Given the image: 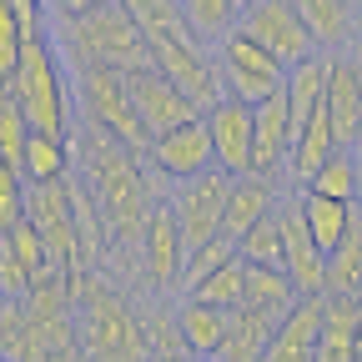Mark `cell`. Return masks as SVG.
Returning <instances> with one entry per match:
<instances>
[{
	"mask_svg": "<svg viewBox=\"0 0 362 362\" xmlns=\"http://www.w3.org/2000/svg\"><path fill=\"white\" fill-rule=\"evenodd\" d=\"M357 146H362V141H357Z\"/></svg>",
	"mask_w": 362,
	"mask_h": 362,
	"instance_id": "cell-42",
	"label": "cell"
},
{
	"mask_svg": "<svg viewBox=\"0 0 362 362\" xmlns=\"http://www.w3.org/2000/svg\"><path fill=\"white\" fill-rule=\"evenodd\" d=\"M307 192H322V197H337V202H357V192H362V166H357V151H352V146L332 151L322 166H317V176L307 181Z\"/></svg>",
	"mask_w": 362,
	"mask_h": 362,
	"instance_id": "cell-27",
	"label": "cell"
},
{
	"mask_svg": "<svg viewBox=\"0 0 362 362\" xmlns=\"http://www.w3.org/2000/svg\"><path fill=\"white\" fill-rule=\"evenodd\" d=\"M232 257H242V247H237L232 237H211V242L192 247V252H187V267H181V287H176V292H181V297L197 292V287L211 277V272H216V267H226Z\"/></svg>",
	"mask_w": 362,
	"mask_h": 362,
	"instance_id": "cell-30",
	"label": "cell"
},
{
	"mask_svg": "<svg viewBox=\"0 0 362 362\" xmlns=\"http://www.w3.org/2000/svg\"><path fill=\"white\" fill-rule=\"evenodd\" d=\"M297 282H292V272L287 267H267V262H247V302L242 307H257L267 317H282L297 307Z\"/></svg>",
	"mask_w": 362,
	"mask_h": 362,
	"instance_id": "cell-25",
	"label": "cell"
},
{
	"mask_svg": "<svg viewBox=\"0 0 362 362\" xmlns=\"http://www.w3.org/2000/svg\"><path fill=\"white\" fill-rule=\"evenodd\" d=\"M61 45H66L71 66H116V71L151 66V35L141 30V21H136L121 0L96 6L86 16H66Z\"/></svg>",
	"mask_w": 362,
	"mask_h": 362,
	"instance_id": "cell-2",
	"label": "cell"
},
{
	"mask_svg": "<svg viewBox=\"0 0 362 362\" xmlns=\"http://www.w3.org/2000/svg\"><path fill=\"white\" fill-rule=\"evenodd\" d=\"M6 90L25 106L35 131H71V86L56 66V51L45 35L25 40V56L16 66V76L6 81Z\"/></svg>",
	"mask_w": 362,
	"mask_h": 362,
	"instance_id": "cell-4",
	"label": "cell"
},
{
	"mask_svg": "<svg viewBox=\"0 0 362 362\" xmlns=\"http://www.w3.org/2000/svg\"><path fill=\"white\" fill-rule=\"evenodd\" d=\"M206 126H211L216 166L232 171V176H247L252 171V151H257V106L237 101V96H221L206 111Z\"/></svg>",
	"mask_w": 362,
	"mask_h": 362,
	"instance_id": "cell-12",
	"label": "cell"
},
{
	"mask_svg": "<svg viewBox=\"0 0 362 362\" xmlns=\"http://www.w3.org/2000/svg\"><path fill=\"white\" fill-rule=\"evenodd\" d=\"M30 221L40 226L56 267L81 262V221H76V181H30Z\"/></svg>",
	"mask_w": 362,
	"mask_h": 362,
	"instance_id": "cell-10",
	"label": "cell"
},
{
	"mask_svg": "<svg viewBox=\"0 0 362 362\" xmlns=\"http://www.w3.org/2000/svg\"><path fill=\"white\" fill-rule=\"evenodd\" d=\"M151 362H202V357H192V352H176V357H151Z\"/></svg>",
	"mask_w": 362,
	"mask_h": 362,
	"instance_id": "cell-37",
	"label": "cell"
},
{
	"mask_svg": "<svg viewBox=\"0 0 362 362\" xmlns=\"http://www.w3.org/2000/svg\"><path fill=\"white\" fill-rule=\"evenodd\" d=\"M226 202H232V171H202V176H187L176 181V197H171V211H176V226H181V242L202 247L211 237H221L226 226Z\"/></svg>",
	"mask_w": 362,
	"mask_h": 362,
	"instance_id": "cell-8",
	"label": "cell"
},
{
	"mask_svg": "<svg viewBox=\"0 0 362 362\" xmlns=\"http://www.w3.org/2000/svg\"><path fill=\"white\" fill-rule=\"evenodd\" d=\"M81 342L96 362H151V337L146 322H136V312L101 282L81 287Z\"/></svg>",
	"mask_w": 362,
	"mask_h": 362,
	"instance_id": "cell-3",
	"label": "cell"
},
{
	"mask_svg": "<svg viewBox=\"0 0 362 362\" xmlns=\"http://www.w3.org/2000/svg\"><path fill=\"white\" fill-rule=\"evenodd\" d=\"M282 211V232H287V272L297 292H327V257L317 247L312 226H307V206H302V192H292L287 202H277Z\"/></svg>",
	"mask_w": 362,
	"mask_h": 362,
	"instance_id": "cell-14",
	"label": "cell"
},
{
	"mask_svg": "<svg viewBox=\"0 0 362 362\" xmlns=\"http://www.w3.org/2000/svg\"><path fill=\"white\" fill-rule=\"evenodd\" d=\"M30 116H25V106L6 90V101H0V156H6V166L11 171H25V146H30Z\"/></svg>",
	"mask_w": 362,
	"mask_h": 362,
	"instance_id": "cell-32",
	"label": "cell"
},
{
	"mask_svg": "<svg viewBox=\"0 0 362 362\" xmlns=\"http://www.w3.org/2000/svg\"><path fill=\"white\" fill-rule=\"evenodd\" d=\"M216 51V71H221V86H226V96H237V101H267V96H277V90L287 86V61H277L267 51L262 40H252L247 30H232L221 45H211Z\"/></svg>",
	"mask_w": 362,
	"mask_h": 362,
	"instance_id": "cell-7",
	"label": "cell"
},
{
	"mask_svg": "<svg viewBox=\"0 0 362 362\" xmlns=\"http://www.w3.org/2000/svg\"><path fill=\"white\" fill-rule=\"evenodd\" d=\"M347 61H352V71H357V81H362V35L347 45Z\"/></svg>",
	"mask_w": 362,
	"mask_h": 362,
	"instance_id": "cell-36",
	"label": "cell"
},
{
	"mask_svg": "<svg viewBox=\"0 0 362 362\" xmlns=\"http://www.w3.org/2000/svg\"><path fill=\"white\" fill-rule=\"evenodd\" d=\"M66 166H71V136H66V131H30L25 176H30V181H61Z\"/></svg>",
	"mask_w": 362,
	"mask_h": 362,
	"instance_id": "cell-26",
	"label": "cell"
},
{
	"mask_svg": "<svg viewBox=\"0 0 362 362\" xmlns=\"http://www.w3.org/2000/svg\"><path fill=\"white\" fill-rule=\"evenodd\" d=\"M176 322H181V342H187V352L202 357V362H211L216 347H221V337H226L232 312H226V307H211V302H202V297H187V302L176 307Z\"/></svg>",
	"mask_w": 362,
	"mask_h": 362,
	"instance_id": "cell-22",
	"label": "cell"
},
{
	"mask_svg": "<svg viewBox=\"0 0 362 362\" xmlns=\"http://www.w3.org/2000/svg\"><path fill=\"white\" fill-rule=\"evenodd\" d=\"M327 116H332L337 141L357 151V141H362V81H357L347 56H332V71H327Z\"/></svg>",
	"mask_w": 362,
	"mask_h": 362,
	"instance_id": "cell-18",
	"label": "cell"
},
{
	"mask_svg": "<svg viewBox=\"0 0 362 362\" xmlns=\"http://www.w3.org/2000/svg\"><path fill=\"white\" fill-rule=\"evenodd\" d=\"M181 6H187V25L206 45H221L242 21V0H181Z\"/></svg>",
	"mask_w": 362,
	"mask_h": 362,
	"instance_id": "cell-28",
	"label": "cell"
},
{
	"mask_svg": "<svg viewBox=\"0 0 362 362\" xmlns=\"http://www.w3.org/2000/svg\"><path fill=\"white\" fill-rule=\"evenodd\" d=\"M151 66H156L161 76H171L202 111H211V106L226 96L221 71H216V51H206V40H202L192 25L151 35Z\"/></svg>",
	"mask_w": 362,
	"mask_h": 362,
	"instance_id": "cell-6",
	"label": "cell"
},
{
	"mask_svg": "<svg viewBox=\"0 0 362 362\" xmlns=\"http://www.w3.org/2000/svg\"><path fill=\"white\" fill-rule=\"evenodd\" d=\"M0 352L6 362H25L30 357V317L21 312V297H6V312H0Z\"/></svg>",
	"mask_w": 362,
	"mask_h": 362,
	"instance_id": "cell-34",
	"label": "cell"
},
{
	"mask_svg": "<svg viewBox=\"0 0 362 362\" xmlns=\"http://www.w3.org/2000/svg\"><path fill=\"white\" fill-rule=\"evenodd\" d=\"M96 6H111V0H61L66 16H86V11H96Z\"/></svg>",
	"mask_w": 362,
	"mask_h": 362,
	"instance_id": "cell-35",
	"label": "cell"
},
{
	"mask_svg": "<svg viewBox=\"0 0 362 362\" xmlns=\"http://www.w3.org/2000/svg\"><path fill=\"white\" fill-rule=\"evenodd\" d=\"M242 6H247V0H242Z\"/></svg>",
	"mask_w": 362,
	"mask_h": 362,
	"instance_id": "cell-41",
	"label": "cell"
},
{
	"mask_svg": "<svg viewBox=\"0 0 362 362\" xmlns=\"http://www.w3.org/2000/svg\"><path fill=\"white\" fill-rule=\"evenodd\" d=\"M121 6L141 21L146 35H161V30H181V25H187V6H181V0H121Z\"/></svg>",
	"mask_w": 362,
	"mask_h": 362,
	"instance_id": "cell-33",
	"label": "cell"
},
{
	"mask_svg": "<svg viewBox=\"0 0 362 362\" xmlns=\"http://www.w3.org/2000/svg\"><path fill=\"white\" fill-rule=\"evenodd\" d=\"M302 206H307V226H312L317 247H322V257L332 262L337 247L352 232V221H357V202H337V197H322V192H307L302 187Z\"/></svg>",
	"mask_w": 362,
	"mask_h": 362,
	"instance_id": "cell-24",
	"label": "cell"
},
{
	"mask_svg": "<svg viewBox=\"0 0 362 362\" xmlns=\"http://www.w3.org/2000/svg\"><path fill=\"white\" fill-rule=\"evenodd\" d=\"M352 357L362 362V317H357V337H352Z\"/></svg>",
	"mask_w": 362,
	"mask_h": 362,
	"instance_id": "cell-38",
	"label": "cell"
},
{
	"mask_svg": "<svg viewBox=\"0 0 362 362\" xmlns=\"http://www.w3.org/2000/svg\"><path fill=\"white\" fill-rule=\"evenodd\" d=\"M151 161H156V171L171 176V181H187V176L211 171V166H216V146H211V126H206V116L181 121V126L151 136Z\"/></svg>",
	"mask_w": 362,
	"mask_h": 362,
	"instance_id": "cell-13",
	"label": "cell"
},
{
	"mask_svg": "<svg viewBox=\"0 0 362 362\" xmlns=\"http://www.w3.org/2000/svg\"><path fill=\"white\" fill-rule=\"evenodd\" d=\"M292 161V106H287V90L257 101V151H252V171L257 176H287Z\"/></svg>",
	"mask_w": 362,
	"mask_h": 362,
	"instance_id": "cell-17",
	"label": "cell"
},
{
	"mask_svg": "<svg viewBox=\"0 0 362 362\" xmlns=\"http://www.w3.org/2000/svg\"><path fill=\"white\" fill-rule=\"evenodd\" d=\"M272 206H277V181H272V176H257V171L232 176V202H226V226H221V237L242 242Z\"/></svg>",
	"mask_w": 362,
	"mask_h": 362,
	"instance_id": "cell-20",
	"label": "cell"
},
{
	"mask_svg": "<svg viewBox=\"0 0 362 362\" xmlns=\"http://www.w3.org/2000/svg\"><path fill=\"white\" fill-rule=\"evenodd\" d=\"M357 166H362V146H357ZM357 202H362V192H357Z\"/></svg>",
	"mask_w": 362,
	"mask_h": 362,
	"instance_id": "cell-40",
	"label": "cell"
},
{
	"mask_svg": "<svg viewBox=\"0 0 362 362\" xmlns=\"http://www.w3.org/2000/svg\"><path fill=\"white\" fill-rule=\"evenodd\" d=\"M187 297H202V302H211V307L237 312V307L247 302V257H232L226 267H216L211 277H206L197 292H187Z\"/></svg>",
	"mask_w": 362,
	"mask_h": 362,
	"instance_id": "cell-31",
	"label": "cell"
},
{
	"mask_svg": "<svg viewBox=\"0 0 362 362\" xmlns=\"http://www.w3.org/2000/svg\"><path fill=\"white\" fill-rule=\"evenodd\" d=\"M126 86H131V101H136V116L146 121V131L151 136H161V131H171V126H181V121H197V116H206L187 90H181L171 76H161L156 66H141V71H126Z\"/></svg>",
	"mask_w": 362,
	"mask_h": 362,
	"instance_id": "cell-11",
	"label": "cell"
},
{
	"mask_svg": "<svg viewBox=\"0 0 362 362\" xmlns=\"http://www.w3.org/2000/svg\"><path fill=\"white\" fill-rule=\"evenodd\" d=\"M332 151H342L337 131H332V116H327V101L312 111V121L292 136V161H287V176L297 181V187H307V181L317 176V166H322Z\"/></svg>",
	"mask_w": 362,
	"mask_h": 362,
	"instance_id": "cell-21",
	"label": "cell"
},
{
	"mask_svg": "<svg viewBox=\"0 0 362 362\" xmlns=\"http://www.w3.org/2000/svg\"><path fill=\"white\" fill-rule=\"evenodd\" d=\"M357 35H362V0H357Z\"/></svg>",
	"mask_w": 362,
	"mask_h": 362,
	"instance_id": "cell-39",
	"label": "cell"
},
{
	"mask_svg": "<svg viewBox=\"0 0 362 362\" xmlns=\"http://www.w3.org/2000/svg\"><path fill=\"white\" fill-rule=\"evenodd\" d=\"M76 96H81L90 126L111 131L131 151H151V131H146L141 116H136L126 71H116V66H76Z\"/></svg>",
	"mask_w": 362,
	"mask_h": 362,
	"instance_id": "cell-5",
	"label": "cell"
},
{
	"mask_svg": "<svg viewBox=\"0 0 362 362\" xmlns=\"http://www.w3.org/2000/svg\"><path fill=\"white\" fill-rule=\"evenodd\" d=\"M272 337H277V317H267L257 307H237L211 362H267Z\"/></svg>",
	"mask_w": 362,
	"mask_h": 362,
	"instance_id": "cell-19",
	"label": "cell"
},
{
	"mask_svg": "<svg viewBox=\"0 0 362 362\" xmlns=\"http://www.w3.org/2000/svg\"><path fill=\"white\" fill-rule=\"evenodd\" d=\"M297 11L322 51H342L357 40V0H297Z\"/></svg>",
	"mask_w": 362,
	"mask_h": 362,
	"instance_id": "cell-23",
	"label": "cell"
},
{
	"mask_svg": "<svg viewBox=\"0 0 362 362\" xmlns=\"http://www.w3.org/2000/svg\"><path fill=\"white\" fill-rule=\"evenodd\" d=\"M322 307L327 292H302L297 307L277 322L267 362H317V342H322Z\"/></svg>",
	"mask_w": 362,
	"mask_h": 362,
	"instance_id": "cell-15",
	"label": "cell"
},
{
	"mask_svg": "<svg viewBox=\"0 0 362 362\" xmlns=\"http://www.w3.org/2000/svg\"><path fill=\"white\" fill-rule=\"evenodd\" d=\"M141 267H146V277L151 287H181V267H187V242H181V226H176V211L161 206L151 211L146 221V232H141Z\"/></svg>",
	"mask_w": 362,
	"mask_h": 362,
	"instance_id": "cell-16",
	"label": "cell"
},
{
	"mask_svg": "<svg viewBox=\"0 0 362 362\" xmlns=\"http://www.w3.org/2000/svg\"><path fill=\"white\" fill-rule=\"evenodd\" d=\"M247 262H267V267H287V232H282V211L272 206L252 232L237 242Z\"/></svg>",
	"mask_w": 362,
	"mask_h": 362,
	"instance_id": "cell-29",
	"label": "cell"
},
{
	"mask_svg": "<svg viewBox=\"0 0 362 362\" xmlns=\"http://www.w3.org/2000/svg\"><path fill=\"white\" fill-rule=\"evenodd\" d=\"M237 30H247L252 40H262L267 51L277 61H287V66H297V61H307L317 51V40H312L307 21L297 11V0H247Z\"/></svg>",
	"mask_w": 362,
	"mask_h": 362,
	"instance_id": "cell-9",
	"label": "cell"
},
{
	"mask_svg": "<svg viewBox=\"0 0 362 362\" xmlns=\"http://www.w3.org/2000/svg\"><path fill=\"white\" fill-rule=\"evenodd\" d=\"M136 151L121 146L111 131L90 126L86 136V171H90V192H96V206L106 211L111 232L131 247H141V232H146V192H141V176H136Z\"/></svg>",
	"mask_w": 362,
	"mask_h": 362,
	"instance_id": "cell-1",
	"label": "cell"
}]
</instances>
